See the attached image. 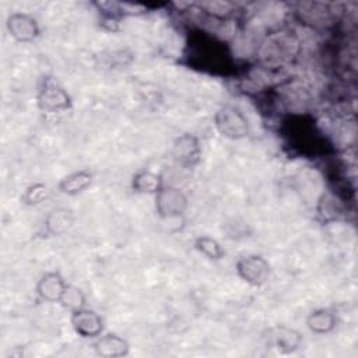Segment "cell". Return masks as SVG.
Masks as SVG:
<instances>
[{
  "label": "cell",
  "instance_id": "cell-13",
  "mask_svg": "<svg viewBox=\"0 0 358 358\" xmlns=\"http://www.w3.org/2000/svg\"><path fill=\"white\" fill-rule=\"evenodd\" d=\"M74 224L73 211L66 207L53 208L43 221V231L48 236H59L67 232Z\"/></svg>",
  "mask_w": 358,
  "mask_h": 358
},
{
  "label": "cell",
  "instance_id": "cell-17",
  "mask_svg": "<svg viewBox=\"0 0 358 358\" xmlns=\"http://www.w3.org/2000/svg\"><path fill=\"white\" fill-rule=\"evenodd\" d=\"M316 211L317 217L323 222H329L338 218V215L343 213V206L338 197H336L333 193H323L317 200Z\"/></svg>",
  "mask_w": 358,
  "mask_h": 358
},
{
  "label": "cell",
  "instance_id": "cell-8",
  "mask_svg": "<svg viewBox=\"0 0 358 358\" xmlns=\"http://www.w3.org/2000/svg\"><path fill=\"white\" fill-rule=\"evenodd\" d=\"M70 323L74 331L84 338H96L103 333V319L95 310L84 306L70 312Z\"/></svg>",
  "mask_w": 358,
  "mask_h": 358
},
{
  "label": "cell",
  "instance_id": "cell-1",
  "mask_svg": "<svg viewBox=\"0 0 358 358\" xmlns=\"http://www.w3.org/2000/svg\"><path fill=\"white\" fill-rule=\"evenodd\" d=\"M298 48L299 43L294 35L287 31H277L268 34L260 42L257 56L262 67L267 70L280 69L298 55Z\"/></svg>",
  "mask_w": 358,
  "mask_h": 358
},
{
  "label": "cell",
  "instance_id": "cell-10",
  "mask_svg": "<svg viewBox=\"0 0 358 358\" xmlns=\"http://www.w3.org/2000/svg\"><path fill=\"white\" fill-rule=\"evenodd\" d=\"M278 94L284 99L282 102L289 109V112L299 113V115L305 113L306 106L310 101V95H309L308 88L302 83H299L296 80H294V81L289 80L280 87Z\"/></svg>",
  "mask_w": 358,
  "mask_h": 358
},
{
  "label": "cell",
  "instance_id": "cell-2",
  "mask_svg": "<svg viewBox=\"0 0 358 358\" xmlns=\"http://www.w3.org/2000/svg\"><path fill=\"white\" fill-rule=\"evenodd\" d=\"M217 131L229 140H242L249 136L250 124L245 113L232 105L221 106L214 115Z\"/></svg>",
  "mask_w": 358,
  "mask_h": 358
},
{
  "label": "cell",
  "instance_id": "cell-16",
  "mask_svg": "<svg viewBox=\"0 0 358 358\" xmlns=\"http://www.w3.org/2000/svg\"><path fill=\"white\" fill-rule=\"evenodd\" d=\"M162 186H164L162 176L159 173L148 171V169L138 171L131 179V189L136 193H141V194H154L155 196L161 190Z\"/></svg>",
  "mask_w": 358,
  "mask_h": 358
},
{
  "label": "cell",
  "instance_id": "cell-19",
  "mask_svg": "<svg viewBox=\"0 0 358 358\" xmlns=\"http://www.w3.org/2000/svg\"><path fill=\"white\" fill-rule=\"evenodd\" d=\"M59 303L64 308L69 309L70 312L81 309L84 306H87V296L84 294V291L76 285L67 284Z\"/></svg>",
  "mask_w": 358,
  "mask_h": 358
},
{
  "label": "cell",
  "instance_id": "cell-7",
  "mask_svg": "<svg viewBox=\"0 0 358 358\" xmlns=\"http://www.w3.org/2000/svg\"><path fill=\"white\" fill-rule=\"evenodd\" d=\"M6 28L10 36L21 43L32 42L41 34V28L36 18L27 13L10 14L6 20Z\"/></svg>",
  "mask_w": 358,
  "mask_h": 358
},
{
  "label": "cell",
  "instance_id": "cell-21",
  "mask_svg": "<svg viewBox=\"0 0 358 358\" xmlns=\"http://www.w3.org/2000/svg\"><path fill=\"white\" fill-rule=\"evenodd\" d=\"M49 193L50 190L45 183H32L21 194V201L25 206H38L48 199Z\"/></svg>",
  "mask_w": 358,
  "mask_h": 358
},
{
  "label": "cell",
  "instance_id": "cell-15",
  "mask_svg": "<svg viewBox=\"0 0 358 358\" xmlns=\"http://www.w3.org/2000/svg\"><path fill=\"white\" fill-rule=\"evenodd\" d=\"M337 326V316L329 308H319L312 310L306 317V327L313 334H329Z\"/></svg>",
  "mask_w": 358,
  "mask_h": 358
},
{
  "label": "cell",
  "instance_id": "cell-20",
  "mask_svg": "<svg viewBox=\"0 0 358 358\" xmlns=\"http://www.w3.org/2000/svg\"><path fill=\"white\" fill-rule=\"evenodd\" d=\"M199 6L204 10L207 15L215 20H227L229 15L234 14L235 8V4L229 1H204Z\"/></svg>",
  "mask_w": 358,
  "mask_h": 358
},
{
  "label": "cell",
  "instance_id": "cell-6",
  "mask_svg": "<svg viewBox=\"0 0 358 358\" xmlns=\"http://www.w3.org/2000/svg\"><path fill=\"white\" fill-rule=\"evenodd\" d=\"M173 161L183 168H194L201 158V144L197 136L192 133L179 134L171 148Z\"/></svg>",
  "mask_w": 358,
  "mask_h": 358
},
{
  "label": "cell",
  "instance_id": "cell-11",
  "mask_svg": "<svg viewBox=\"0 0 358 358\" xmlns=\"http://www.w3.org/2000/svg\"><path fill=\"white\" fill-rule=\"evenodd\" d=\"M270 341L278 352L292 354L301 347L303 337L296 329L278 324L270 330Z\"/></svg>",
  "mask_w": 358,
  "mask_h": 358
},
{
  "label": "cell",
  "instance_id": "cell-14",
  "mask_svg": "<svg viewBox=\"0 0 358 358\" xmlns=\"http://www.w3.org/2000/svg\"><path fill=\"white\" fill-rule=\"evenodd\" d=\"M94 180V175L90 169H80L69 173L59 182V190L66 196H78L84 193Z\"/></svg>",
  "mask_w": 358,
  "mask_h": 358
},
{
  "label": "cell",
  "instance_id": "cell-3",
  "mask_svg": "<svg viewBox=\"0 0 358 358\" xmlns=\"http://www.w3.org/2000/svg\"><path fill=\"white\" fill-rule=\"evenodd\" d=\"M187 207L189 199L186 193L176 186L164 185L155 194V211L157 215L164 221L183 218Z\"/></svg>",
  "mask_w": 358,
  "mask_h": 358
},
{
  "label": "cell",
  "instance_id": "cell-12",
  "mask_svg": "<svg viewBox=\"0 0 358 358\" xmlns=\"http://www.w3.org/2000/svg\"><path fill=\"white\" fill-rule=\"evenodd\" d=\"M94 350L102 358H120L129 354L130 345L126 338L116 333H102L95 338Z\"/></svg>",
  "mask_w": 358,
  "mask_h": 358
},
{
  "label": "cell",
  "instance_id": "cell-4",
  "mask_svg": "<svg viewBox=\"0 0 358 358\" xmlns=\"http://www.w3.org/2000/svg\"><path fill=\"white\" fill-rule=\"evenodd\" d=\"M36 102L41 110L46 113H59L71 108V98L67 91L53 78H45L39 87Z\"/></svg>",
  "mask_w": 358,
  "mask_h": 358
},
{
  "label": "cell",
  "instance_id": "cell-5",
  "mask_svg": "<svg viewBox=\"0 0 358 358\" xmlns=\"http://www.w3.org/2000/svg\"><path fill=\"white\" fill-rule=\"evenodd\" d=\"M238 277L252 287H262L270 278V263L262 255H248L241 257L235 266Z\"/></svg>",
  "mask_w": 358,
  "mask_h": 358
},
{
  "label": "cell",
  "instance_id": "cell-9",
  "mask_svg": "<svg viewBox=\"0 0 358 358\" xmlns=\"http://www.w3.org/2000/svg\"><path fill=\"white\" fill-rule=\"evenodd\" d=\"M67 282L59 271H46L43 273L35 285V292L39 299L43 302L55 303L60 301Z\"/></svg>",
  "mask_w": 358,
  "mask_h": 358
},
{
  "label": "cell",
  "instance_id": "cell-18",
  "mask_svg": "<svg viewBox=\"0 0 358 358\" xmlns=\"http://www.w3.org/2000/svg\"><path fill=\"white\" fill-rule=\"evenodd\" d=\"M193 246L199 253H201L203 256H206L210 260H221L225 255L222 245L215 238L208 236V235L197 236L194 239Z\"/></svg>",
  "mask_w": 358,
  "mask_h": 358
}]
</instances>
